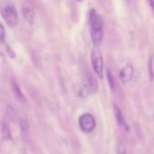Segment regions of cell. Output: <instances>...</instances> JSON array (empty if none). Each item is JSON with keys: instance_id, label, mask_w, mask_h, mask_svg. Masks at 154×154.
Segmentation results:
<instances>
[{"instance_id": "cell-10", "label": "cell", "mask_w": 154, "mask_h": 154, "mask_svg": "<svg viewBox=\"0 0 154 154\" xmlns=\"http://www.w3.org/2000/svg\"><path fill=\"white\" fill-rule=\"evenodd\" d=\"M90 94H91V91L89 90V88H88L85 85H84L81 87L80 91H79V96H80L81 98H83V99L88 97Z\"/></svg>"}, {"instance_id": "cell-2", "label": "cell", "mask_w": 154, "mask_h": 154, "mask_svg": "<svg viewBox=\"0 0 154 154\" xmlns=\"http://www.w3.org/2000/svg\"><path fill=\"white\" fill-rule=\"evenodd\" d=\"M0 15L5 20L8 26L13 28L18 22V14L15 3L12 0H1L0 1Z\"/></svg>"}, {"instance_id": "cell-11", "label": "cell", "mask_w": 154, "mask_h": 154, "mask_svg": "<svg viewBox=\"0 0 154 154\" xmlns=\"http://www.w3.org/2000/svg\"><path fill=\"white\" fill-rule=\"evenodd\" d=\"M107 78H108V82H109V85L110 87L113 90L114 87H115V82H114V79H113V76L110 70H107Z\"/></svg>"}, {"instance_id": "cell-1", "label": "cell", "mask_w": 154, "mask_h": 154, "mask_svg": "<svg viewBox=\"0 0 154 154\" xmlns=\"http://www.w3.org/2000/svg\"><path fill=\"white\" fill-rule=\"evenodd\" d=\"M89 25L92 42L94 47H99L103 39V20L94 8L89 11Z\"/></svg>"}, {"instance_id": "cell-9", "label": "cell", "mask_w": 154, "mask_h": 154, "mask_svg": "<svg viewBox=\"0 0 154 154\" xmlns=\"http://www.w3.org/2000/svg\"><path fill=\"white\" fill-rule=\"evenodd\" d=\"M11 87H12V91H13V93H14L16 98H17L19 102L26 103V98H25V96H24L22 91L20 90V88H19V86H18V85L17 84L16 81L13 80V81L11 82Z\"/></svg>"}, {"instance_id": "cell-6", "label": "cell", "mask_w": 154, "mask_h": 154, "mask_svg": "<svg viewBox=\"0 0 154 154\" xmlns=\"http://www.w3.org/2000/svg\"><path fill=\"white\" fill-rule=\"evenodd\" d=\"M113 112H114V116H115V120L118 123V125L123 129L124 131H130V128H129V125L127 123V122L125 121L124 117H123V114L122 112V111L120 110V108L116 105H113Z\"/></svg>"}, {"instance_id": "cell-13", "label": "cell", "mask_w": 154, "mask_h": 154, "mask_svg": "<svg viewBox=\"0 0 154 154\" xmlns=\"http://www.w3.org/2000/svg\"><path fill=\"white\" fill-rule=\"evenodd\" d=\"M148 1H149V4L150 8L152 9L153 13H154V0H148Z\"/></svg>"}, {"instance_id": "cell-5", "label": "cell", "mask_w": 154, "mask_h": 154, "mask_svg": "<svg viewBox=\"0 0 154 154\" xmlns=\"http://www.w3.org/2000/svg\"><path fill=\"white\" fill-rule=\"evenodd\" d=\"M133 72H134L133 66L131 64H126L119 72V77H120L121 81L123 84H128L132 79Z\"/></svg>"}, {"instance_id": "cell-4", "label": "cell", "mask_w": 154, "mask_h": 154, "mask_svg": "<svg viewBox=\"0 0 154 154\" xmlns=\"http://www.w3.org/2000/svg\"><path fill=\"white\" fill-rule=\"evenodd\" d=\"M78 123H79L80 129L85 133H90L94 131V130L96 127L95 118L94 117L93 114L89 112H85L82 114L78 119Z\"/></svg>"}, {"instance_id": "cell-3", "label": "cell", "mask_w": 154, "mask_h": 154, "mask_svg": "<svg viewBox=\"0 0 154 154\" xmlns=\"http://www.w3.org/2000/svg\"><path fill=\"white\" fill-rule=\"evenodd\" d=\"M91 63H92L93 70L95 72V74L100 79H103L104 63H103V54L98 47H94L91 52Z\"/></svg>"}, {"instance_id": "cell-14", "label": "cell", "mask_w": 154, "mask_h": 154, "mask_svg": "<svg viewBox=\"0 0 154 154\" xmlns=\"http://www.w3.org/2000/svg\"><path fill=\"white\" fill-rule=\"evenodd\" d=\"M76 1H77V2H82L83 0H76Z\"/></svg>"}, {"instance_id": "cell-7", "label": "cell", "mask_w": 154, "mask_h": 154, "mask_svg": "<svg viewBox=\"0 0 154 154\" xmlns=\"http://www.w3.org/2000/svg\"><path fill=\"white\" fill-rule=\"evenodd\" d=\"M88 88L89 90L91 91V94H95L98 92V89H99V85H98V82L97 80L95 79V77L88 72L85 76V84Z\"/></svg>"}, {"instance_id": "cell-12", "label": "cell", "mask_w": 154, "mask_h": 154, "mask_svg": "<svg viewBox=\"0 0 154 154\" xmlns=\"http://www.w3.org/2000/svg\"><path fill=\"white\" fill-rule=\"evenodd\" d=\"M6 38V30L2 23L0 22V41L3 42Z\"/></svg>"}, {"instance_id": "cell-8", "label": "cell", "mask_w": 154, "mask_h": 154, "mask_svg": "<svg viewBox=\"0 0 154 154\" xmlns=\"http://www.w3.org/2000/svg\"><path fill=\"white\" fill-rule=\"evenodd\" d=\"M22 14L26 21H27L30 25H33L35 22V12L34 9L28 6V5H24L22 8Z\"/></svg>"}]
</instances>
